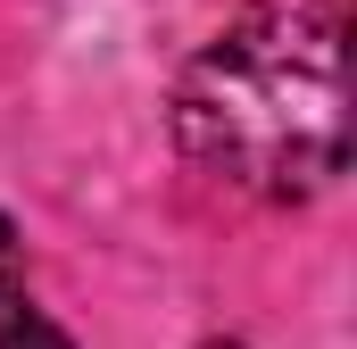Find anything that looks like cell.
I'll use <instances>...</instances> for the list:
<instances>
[{"mask_svg": "<svg viewBox=\"0 0 357 349\" xmlns=\"http://www.w3.org/2000/svg\"><path fill=\"white\" fill-rule=\"evenodd\" d=\"M0 258H8V216H0Z\"/></svg>", "mask_w": 357, "mask_h": 349, "instance_id": "obj_3", "label": "cell"}, {"mask_svg": "<svg viewBox=\"0 0 357 349\" xmlns=\"http://www.w3.org/2000/svg\"><path fill=\"white\" fill-rule=\"evenodd\" d=\"M0 349H75L59 325H50V308H42L17 274H0Z\"/></svg>", "mask_w": 357, "mask_h": 349, "instance_id": "obj_2", "label": "cell"}, {"mask_svg": "<svg viewBox=\"0 0 357 349\" xmlns=\"http://www.w3.org/2000/svg\"><path fill=\"white\" fill-rule=\"evenodd\" d=\"M183 158L250 200H316L349 167V25L341 0H266L233 17L175 84Z\"/></svg>", "mask_w": 357, "mask_h": 349, "instance_id": "obj_1", "label": "cell"}]
</instances>
